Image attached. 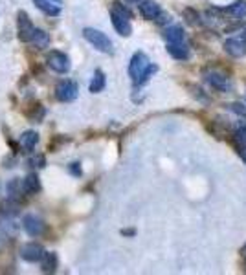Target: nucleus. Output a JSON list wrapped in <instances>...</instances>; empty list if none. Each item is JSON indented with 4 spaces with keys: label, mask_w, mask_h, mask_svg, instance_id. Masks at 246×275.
Segmentation results:
<instances>
[{
    "label": "nucleus",
    "mask_w": 246,
    "mask_h": 275,
    "mask_svg": "<svg viewBox=\"0 0 246 275\" xmlns=\"http://www.w3.org/2000/svg\"><path fill=\"white\" fill-rule=\"evenodd\" d=\"M131 11L119 2H112L110 8V20H112L114 29L121 35V37H129L133 33V26H131Z\"/></svg>",
    "instance_id": "nucleus-1"
},
{
    "label": "nucleus",
    "mask_w": 246,
    "mask_h": 275,
    "mask_svg": "<svg viewBox=\"0 0 246 275\" xmlns=\"http://www.w3.org/2000/svg\"><path fill=\"white\" fill-rule=\"evenodd\" d=\"M83 37L96 48V50L103 51V53H112L114 48H112V41H110L103 32L100 29H94V28H85L83 29Z\"/></svg>",
    "instance_id": "nucleus-2"
},
{
    "label": "nucleus",
    "mask_w": 246,
    "mask_h": 275,
    "mask_svg": "<svg viewBox=\"0 0 246 275\" xmlns=\"http://www.w3.org/2000/svg\"><path fill=\"white\" fill-rule=\"evenodd\" d=\"M35 26L32 22V19L28 17L26 11H19L17 15V35H19V41L22 42H32L34 41V35H35Z\"/></svg>",
    "instance_id": "nucleus-3"
},
{
    "label": "nucleus",
    "mask_w": 246,
    "mask_h": 275,
    "mask_svg": "<svg viewBox=\"0 0 246 275\" xmlns=\"http://www.w3.org/2000/svg\"><path fill=\"white\" fill-rule=\"evenodd\" d=\"M46 65L52 68L53 72H57V74H68L70 72V57L67 55V53H63V51H50L46 57Z\"/></svg>",
    "instance_id": "nucleus-4"
},
{
    "label": "nucleus",
    "mask_w": 246,
    "mask_h": 275,
    "mask_svg": "<svg viewBox=\"0 0 246 275\" xmlns=\"http://www.w3.org/2000/svg\"><path fill=\"white\" fill-rule=\"evenodd\" d=\"M149 66H151L149 57H147L143 51H136V53L133 55V59H131V63H129V75L133 77L134 83L142 77L143 72H145Z\"/></svg>",
    "instance_id": "nucleus-5"
},
{
    "label": "nucleus",
    "mask_w": 246,
    "mask_h": 275,
    "mask_svg": "<svg viewBox=\"0 0 246 275\" xmlns=\"http://www.w3.org/2000/svg\"><path fill=\"white\" fill-rule=\"evenodd\" d=\"M77 94H79V84L76 81L65 79L55 86V98L63 103L74 101L77 98Z\"/></svg>",
    "instance_id": "nucleus-6"
},
{
    "label": "nucleus",
    "mask_w": 246,
    "mask_h": 275,
    "mask_svg": "<svg viewBox=\"0 0 246 275\" xmlns=\"http://www.w3.org/2000/svg\"><path fill=\"white\" fill-rule=\"evenodd\" d=\"M44 253H46L44 252V248L41 246V244H35V242L24 244V246L20 248V257L28 262H41Z\"/></svg>",
    "instance_id": "nucleus-7"
},
{
    "label": "nucleus",
    "mask_w": 246,
    "mask_h": 275,
    "mask_svg": "<svg viewBox=\"0 0 246 275\" xmlns=\"http://www.w3.org/2000/svg\"><path fill=\"white\" fill-rule=\"evenodd\" d=\"M22 228L29 237H39L44 231V222L35 215H26L22 219Z\"/></svg>",
    "instance_id": "nucleus-8"
},
{
    "label": "nucleus",
    "mask_w": 246,
    "mask_h": 275,
    "mask_svg": "<svg viewBox=\"0 0 246 275\" xmlns=\"http://www.w3.org/2000/svg\"><path fill=\"white\" fill-rule=\"evenodd\" d=\"M224 50L232 57H244L246 55V37H230L224 42Z\"/></svg>",
    "instance_id": "nucleus-9"
},
{
    "label": "nucleus",
    "mask_w": 246,
    "mask_h": 275,
    "mask_svg": "<svg viewBox=\"0 0 246 275\" xmlns=\"http://www.w3.org/2000/svg\"><path fill=\"white\" fill-rule=\"evenodd\" d=\"M160 6L155 2V0H142L140 2V13H142L143 19L147 20H155L160 15Z\"/></svg>",
    "instance_id": "nucleus-10"
},
{
    "label": "nucleus",
    "mask_w": 246,
    "mask_h": 275,
    "mask_svg": "<svg viewBox=\"0 0 246 275\" xmlns=\"http://www.w3.org/2000/svg\"><path fill=\"white\" fill-rule=\"evenodd\" d=\"M206 81H208L215 90H221V92L228 90V79L221 72H213V70L206 72Z\"/></svg>",
    "instance_id": "nucleus-11"
},
{
    "label": "nucleus",
    "mask_w": 246,
    "mask_h": 275,
    "mask_svg": "<svg viewBox=\"0 0 246 275\" xmlns=\"http://www.w3.org/2000/svg\"><path fill=\"white\" fill-rule=\"evenodd\" d=\"M167 53L171 57L178 59V61H184V59L190 57V50H188V46H186L184 42H169L167 44Z\"/></svg>",
    "instance_id": "nucleus-12"
},
{
    "label": "nucleus",
    "mask_w": 246,
    "mask_h": 275,
    "mask_svg": "<svg viewBox=\"0 0 246 275\" xmlns=\"http://www.w3.org/2000/svg\"><path fill=\"white\" fill-rule=\"evenodd\" d=\"M41 191V180H39L37 174H28V176L22 180V193L26 195H35V193Z\"/></svg>",
    "instance_id": "nucleus-13"
},
{
    "label": "nucleus",
    "mask_w": 246,
    "mask_h": 275,
    "mask_svg": "<svg viewBox=\"0 0 246 275\" xmlns=\"http://www.w3.org/2000/svg\"><path fill=\"white\" fill-rule=\"evenodd\" d=\"M41 270L44 273H53L57 270V255L53 252L44 253V257L41 259Z\"/></svg>",
    "instance_id": "nucleus-14"
},
{
    "label": "nucleus",
    "mask_w": 246,
    "mask_h": 275,
    "mask_svg": "<svg viewBox=\"0 0 246 275\" xmlns=\"http://www.w3.org/2000/svg\"><path fill=\"white\" fill-rule=\"evenodd\" d=\"M39 141V134L34 131H26L22 136H20V147H22L24 150H32L37 145Z\"/></svg>",
    "instance_id": "nucleus-15"
},
{
    "label": "nucleus",
    "mask_w": 246,
    "mask_h": 275,
    "mask_svg": "<svg viewBox=\"0 0 246 275\" xmlns=\"http://www.w3.org/2000/svg\"><path fill=\"white\" fill-rule=\"evenodd\" d=\"M164 37H166L167 44L169 42H184V29L180 26H169L164 33Z\"/></svg>",
    "instance_id": "nucleus-16"
},
{
    "label": "nucleus",
    "mask_w": 246,
    "mask_h": 275,
    "mask_svg": "<svg viewBox=\"0 0 246 275\" xmlns=\"http://www.w3.org/2000/svg\"><path fill=\"white\" fill-rule=\"evenodd\" d=\"M34 4H35V8H39L43 13L50 15V17H57V15L61 13V10H59L57 6H53L50 0H34Z\"/></svg>",
    "instance_id": "nucleus-17"
},
{
    "label": "nucleus",
    "mask_w": 246,
    "mask_h": 275,
    "mask_svg": "<svg viewBox=\"0 0 246 275\" xmlns=\"http://www.w3.org/2000/svg\"><path fill=\"white\" fill-rule=\"evenodd\" d=\"M226 11L232 15L235 20H242L246 17V2H244V0H237L235 4L230 6Z\"/></svg>",
    "instance_id": "nucleus-18"
},
{
    "label": "nucleus",
    "mask_w": 246,
    "mask_h": 275,
    "mask_svg": "<svg viewBox=\"0 0 246 275\" xmlns=\"http://www.w3.org/2000/svg\"><path fill=\"white\" fill-rule=\"evenodd\" d=\"M105 74L101 70H96L94 72V77H92V83H90V92L92 94H98V92H101V90L105 88Z\"/></svg>",
    "instance_id": "nucleus-19"
},
{
    "label": "nucleus",
    "mask_w": 246,
    "mask_h": 275,
    "mask_svg": "<svg viewBox=\"0 0 246 275\" xmlns=\"http://www.w3.org/2000/svg\"><path fill=\"white\" fill-rule=\"evenodd\" d=\"M20 189H22V186H20V180L19 178H13L10 182V186H8V191H10V200H17V196L20 195Z\"/></svg>",
    "instance_id": "nucleus-20"
},
{
    "label": "nucleus",
    "mask_w": 246,
    "mask_h": 275,
    "mask_svg": "<svg viewBox=\"0 0 246 275\" xmlns=\"http://www.w3.org/2000/svg\"><path fill=\"white\" fill-rule=\"evenodd\" d=\"M32 42H35V46H39V48H44L48 44V35L43 32V29H35V35H34V41Z\"/></svg>",
    "instance_id": "nucleus-21"
},
{
    "label": "nucleus",
    "mask_w": 246,
    "mask_h": 275,
    "mask_svg": "<svg viewBox=\"0 0 246 275\" xmlns=\"http://www.w3.org/2000/svg\"><path fill=\"white\" fill-rule=\"evenodd\" d=\"M157 70H158V66H155V65H151L149 68H147L145 72H143V75L140 77V79L136 81V84H143V83H147V81L151 79L152 77V74H157Z\"/></svg>",
    "instance_id": "nucleus-22"
},
{
    "label": "nucleus",
    "mask_w": 246,
    "mask_h": 275,
    "mask_svg": "<svg viewBox=\"0 0 246 275\" xmlns=\"http://www.w3.org/2000/svg\"><path fill=\"white\" fill-rule=\"evenodd\" d=\"M184 17L186 20L191 24V26H195V24H199V13L195 10H191V8H188V10H184Z\"/></svg>",
    "instance_id": "nucleus-23"
},
{
    "label": "nucleus",
    "mask_w": 246,
    "mask_h": 275,
    "mask_svg": "<svg viewBox=\"0 0 246 275\" xmlns=\"http://www.w3.org/2000/svg\"><path fill=\"white\" fill-rule=\"evenodd\" d=\"M235 140L239 141L241 145H246V123L244 125H241L239 129H237L235 132Z\"/></svg>",
    "instance_id": "nucleus-24"
},
{
    "label": "nucleus",
    "mask_w": 246,
    "mask_h": 275,
    "mask_svg": "<svg viewBox=\"0 0 246 275\" xmlns=\"http://www.w3.org/2000/svg\"><path fill=\"white\" fill-rule=\"evenodd\" d=\"M32 163H34V165H37V167H44L46 160H44L43 154H37V156H34V158H32Z\"/></svg>",
    "instance_id": "nucleus-25"
},
{
    "label": "nucleus",
    "mask_w": 246,
    "mask_h": 275,
    "mask_svg": "<svg viewBox=\"0 0 246 275\" xmlns=\"http://www.w3.org/2000/svg\"><path fill=\"white\" fill-rule=\"evenodd\" d=\"M155 20H157V22L158 24H166V22H169V15H166V13H162V11H160V15H158V17H157V19H155Z\"/></svg>",
    "instance_id": "nucleus-26"
},
{
    "label": "nucleus",
    "mask_w": 246,
    "mask_h": 275,
    "mask_svg": "<svg viewBox=\"0 0 246 275\" xmlns=\"http://www.w3.org/2000/svg\"><path fill=\"white\" fill-rule=\"evenodd\" d=\"M70 171H72V174H76V176H81V167H79V163H72V165H70Z\"/></svg>",
    "instance_id": "nucleus-27"
},
{
    "label": "nucleus",
    "mask_w": 246,
    "mask_h": 275,
    "mask_svg": "<svg viewBox=\"0 0 246 275\" xmlns=\"http://www.w3.org/2000/svg\"><path fill=\"white\" fill-rule=\"evenodd\" d=\"M232 110H235V112L241 114V116H244V114H246V110H244V108H241V105H239V103H233V105H232Z\"/></svg>",
    "instance_id": "nucleus-28"
},
{
    "label": "nucleus",
    "mask_w": 246,
    "mask_h": 275,
    "mask_svg": "<svg viewBox=\"0 0 246 275\" xmlns=\"http://www.w3.org/2000/svg\"><path fill=\"white\" fill-rule=\"evenodd\" d=\"M239 152H241V158L244 160V163H246V145H241V149H239Z\"/></svg>",
    "instance_id": "nucleus-29"
},
{
    "label": "nucleus",
    "mask_w": 246,
    "mask_h": 275,
    "mask_svg": "<svg viewBox=\"0 0 246 275\" xmlns=\"http://www.w3.org/2000/svg\"><path fill=\"white\" fill-rule=\"evenodd\" d=\"M129 2H142V0H129Z\"/></svg>",
    "instance_id": "nucleus-30"
},
{
    "label": "nucleus",
    "mask_w": 246,
    "mask_h": 275,
    "mask_svg": "<svg viewBox=\"0 0 246 275\" xmlns=\"http://www.w3.org/2000/svg\"><path fill=\"white\" fill-rule=\"evenodd\" d=\"M52 2H57V4H59V2H61V0H52Z\"/></svg>",
    "instance_id": "nucleus-31"
},
{
    "label": "nucleus",
    "mask_w": 246,
    "mask_h": 275,
    "mask_svg": "<svg viewBox=\"0 0 246 275\" xmlns=\"http://www.w3.org/2000/svg\"><path fill=\"white\" fill-rule=\"evenodd\" d=\"M244 37H246V29H244Z\"/></svg>",
    "instance_id": "nucleus-32"
}]
</instances>
